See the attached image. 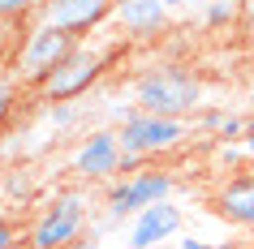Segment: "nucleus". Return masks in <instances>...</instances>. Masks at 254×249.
<instances>
[{
	"label": "nucleus",
	"instance_id": "obj_18",
	"mask_svg": "<svg viewBox=\"0 0 254 249\" xmlns=\"http://www.w3.org/2000/svg\"><path fill=\"white\" fill-rule=\"evenodd\" d=\"M228 112H220V107H198V112H194V120H190V125H194V129H220V120H224Z\"/></svg>",
	"mask_w": 254,
	"mask_h": 249
},
{
	"label": "nucleus",
	"instance_id": "obj_8",
	"mask_svg": "<svg viewBox=\"0 0 254 249\" xmlns=\"http://www.w3.org/2000/svg\"><path fill=\"white\" fill-rule=\"evenodd\" d=\"M121 159H125V150H121L117 129H91L78 146H73L69 172H73L78 181H91V185L95 181H112V176H121Z\"/></svg>",
	"mask_w": 254,
	"mask_h": 249
},
{
	"label": "nucleus",
	"instance_id": "obj_15",
	"mask_svg": "<svg viewBox=\"0 0 254 249\" xmlns=\"http://www.w3.org/2000/svg\"><path fill=\"white\" fill-rule=\"evenodd\" d=\"M246 129H250V125H246L241 116H224V120H220V129H215V138H220V142H241Z\"/></svg>",
	"mask_w": 254,
	"mask_h": 249
},
{
	"label": "nucleus",
	"instance_id": "obj_9",
	"mask_svg": "<svg viewBox=\"0 0 254 249\" xmlns=\"http://www.w3.org/2000/svg\"><path fill=\"white\" fill-rule=\"evenodd\" d=\"M181 223H186V215H181V206H173V202H155V206H142L134 215V223H129V241L125 245L129 249H155L164 245V241H173L177 232H181Z\"/></svg>",
	"mask_w": 254,
	"mask_h": 249
},
{
	"label": "nucleus",
	"instance_id": "obj_13",
	"mask_svg": "<svg viewBox=\"0 0 254 249\" xmlns=\"http://www.w3.org/2000/svg\"><path fill=\"white\" fill-rule=\"evenodd\" d=\"M13 112H17V86H13V82H4V78H0V133L9 129Z\"/></svg>",
	"mask_w": 254,
	"mask_h": 249
},
{
	"label": "nucleus",
	"instance_id": "obj_24",
	"mask_svg": "<svg viewBox=\"0 0 254 249\" xmlns=\"http://www.w3.org/2000/svg\"><path fill=\"white\" fill-rule=\"evenodd\" d=\"M241 9H246V17L254 22V0H241Z\"/></svg>",
	"mask_w": 254,
	"mask_h": 249
},
{
	"label": "nucleus",
	"instance_id": "obj_20",
	"mask_svg": "<svg viewBox=\"0 0 254 249\" xmlns=\"http://www.w3.org/2000/svg\"><path fill=\"white\" fill-rule=\"evenodd\" d=\"M241 150H246V159H250V163H254V125H250V129H246V138H241Z\"/></svg>",
	"mask_w": 254,
	"mask_h": 249
},
{
	"label": "nucleus",
	"instance_id": "obj_23",
	"mask_svg": "<svg viewBox=\"0 0 254 249\" xmlns=\"http://www.w3.org/2000/svg\"><path fill=\"white\" fill-rule=\"evenodd\" d=\"M246 99H250V107H254V73H250V82H246Z\"/></svg>",
	"mask_w": 254,
	"mask_h": 249
},
{
	"label": "nucleus",
	"instance_id": "obj_3",
	"mask_svg": "<svg viewBox=\"0 0 254 249\" xmlns=\"http://www.w3.org/2000/svg\"><path fill=\"white\" fill-rule=\"evenodd\" d=\"M86 219H91L86 194H78V189L56 194V198H48V206L26 228V245L22 249H73L82 241V232H86Z\"/></svg>",
	"mask_w": 254,
	"mask_h": 249
},
{
	"label": "nucleus",
	"instance_id": "obj_4",
	"mask_svg": "<svg viewBox=\"0 0 254 249\" xmlns=\"http://www.w3.org/2000/svg\"><path fill=\"white\" fill-rule=\"evenodd\" d=\"M78 35H69V30H56V26H35L26 30V39L17 48V78L26 82V86H43V78L61 69L69 56L78 52Z\"/></svg>",
	"mask_w": 254,
	"mask_h": 249
},
{
	"label": "nucleus",
	"instance_id": "obj_1",
	"mask_svg": "<svg viewBox=\"0 0 254 249\" xmlns=\"http://www.w3.org/2000/svg\"><path fill=\"white\" fill-rule=\"evenodd\" d=\"M202 82L198 73L177 65H160L147 69L142 78L134 82V107L138 112H151V116H173V120H194V112L202 107Z\"/></svg>",
	"mask_w": 254,
	"mask_h": 249
},
{
	"label": "nucleus",
	"instance_id": "obj_21",
	"mask_svg": "<svg viewBox=\"0 0 254 249\" xmlns=\"http://www.w3.org/2000/svg\"><path fill=\"white\" fill-rule=\"evenodd\" d=\"M164 4H168V13H181V9H186L190 0H164Z\"/></svg>",
	"mask_w": 254,
	"mask_h": 249
},
{
	"label": "nucleus",
	"instance_id": "obj_25",
	"mask_svg": "<svg viewBox=\"0 0 254 249\" xmlns=\"http://www.w3.org/2000/svg\"><path fill=\"white\" fill-rule=\"evenodd\" d=\"M73 249H99V245H95V241H82V245H73Z\"/></svg>",
	"mask_w": 254,
	"mask_h": 249
},
{
	"label": "nucleus",
	"instance_id": "obj_2",
	"mask_svg": "<svg viewBox=\"0 0 254 249\" xmlns=\"http://www.w3.org/2000/svg\"><path fill=\"white\" fill-rule=\"evenodd\" d=\"M121 43H125V39H117L112 48H99V43H86V39H82L78 52L69 56L61 69H52V73L43 78L39 95L48 99V103H73V99H82L91 86L104 82V73L112 69V60L121 56Z\"/></svg>",
	"mask_w": 254,
	"mask_h": 249
},
{
	"label": "nucleus",
	"instance_id": "obj_22",
	"mask_svg": "<svg viewBox=\"0 0 254 249\" xmlns=\"http://www.w3.org/2000/svg\"><path fill=\"white\" fill-rule=\"evenodd\" d=\"M4 194H9V172L0 168V202H4Z\"/></svg>",
	"mask_w": 254,
	"mask_h": 249
},
{
	"label": "nucleus",
	"instance_id": "obj_14",
	"mask_svg": "<svg viewBox=\"0 0 254 249\" xmlns=\"http://www.w3.org/2000/svg\"><path fill=\"white\" fill-rule=\"evenodd\" d=\"M48 120H52L56 133H65L69 125L78 120V107H73V103H52V107H48Z\"/></svg>",
	"mask_w": 254,
	"mask_h": 249
},
{
	"label": "nucleus",
	"instance_id": "obj_6",
	"mask_svg": "<svg viewBox=\"0 0 254 249\" xmlns=\"http://www.w3.org/2000/svg\"><path fill=\"white\" fill-rule=\"evenodd\" d=\"M177 189V176L173 172H134V176H121V181H112V189H108V219L104 223H125L134 219L142 206H155V202H168Z\"/></svg>",
	"mask_w": 254,
	"mask_h": 249
},
{
	"label": "nucleus",
	"instance_id": "obj_5",
	"mask_svg": "<svg viewBox=\"0 0 254 249\" xmlns=\"http://www.w3.org/2000/svg\"><path fill=\"white\" fill-rule=\"evenodd\" d=\"M190 133V120H173V116H151V112H129L121 120V150L125 155H142V159H155V155H168L186 142Z\"/></svg>",
	"mask_w": 254,
	"mask_h": 249
},
{
	"label": "nucleus",
	"instance_id": "obj_17",
	"mask_svg": "<svg viewBox=\"0 0 254 249\" xmlns=\"http://www.w3.org/2000/svg\"><path fill=\"white\" fill-rule=\"evenodd\" d=\"M39 0H0V17H35Z\"/></svg>",
	"mask_w": 254,
	"mask_h": 249
},
{
	"label": "nucleus",
	"instance_id": "obj_11",
	"mask_svg": "<svg viewBox=\"0 0 254 249\" xmlns=\"http://www.w3.org/2000/svg\"><path fill=\"white\" fill-rule=\"evenodd\" d=\"M215 210L220 219H228L233 228H250L254 232V172H241V176H228L215 194Z\"/></svg>",
	"mask_w": 254,
	"mask_h": 249
},
{
	"label": "nucleus",
	"instance_id": "obj_7",
	"mask_svg": "<svg viewBox=\"0 0 254 249\" xmlns=\"http://www.w3.org/2000/svg\"><path fill=\"white\" fill-rule=\"evenodd\" d=\"M112 4H117V0H39L35 22L86 39V35H95L99 26L112 22Z\"/></svg>",
	"mask_w": 254,
	"mask_h": 249
},
{
	"label": "nucleus",
	"instance_id": "obj_12",
	"mask_svg": "<svg viewBox=\"0 0 254 249\" xmlns=\"http://www.w3.org/2000/svg\"><path fill=\"white\" fill-rule=\"evenodd\" d=\"M241 13H246L241 0H207V9H202V26L220 30V26H228V22H237Z\"/></svg>",
	"mask_w": 254,
	"mask_h": 249
},
{
	"label": "nucleus",
	"instance_id": "obj_16",
	"mask_svg": "<svg viewBox=\"0 0 254 249\" xmlns=\"http://www.w3.org/2000/svg\"><path fill=\"white\" fill-rule=\"evenodd\" d=\"M26 245V236L17 232V223L9 215H0V249H22Z\"/></svg>",
	"mask_w": 254,
	"mask_h": 249
},
{
	"label": "nucleus",
	"instance_id": "obj_19",
	"mask_svg": "<svg viewBox=\"0 0 254 249\" xmlns=\"http://www.w3.org/2000/svg\"><path fill=\"white\" fill-rule=\"evenodd\" d=\"M181 249H228V245H211V241H198V236H186Z\"/></svg>",
	"mask_w": 254,
	"mask_h": 249
},
{
	"label": "nucleus",
	"instance_id": "obj_10",
	"mask_svg": "<svg viewBox=\"0 0 254 249\" xmlns=\"http://www.w3.org/2000/svg\"><path fill=\"white\" fill-rule=\"evenodd\" d=\"M112 26L121 30V39H155L168 26V4L164 0H117Z\"/></svg>",
	"mask_w": 254,
	"mask_h": 249
}]
</instances>
